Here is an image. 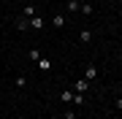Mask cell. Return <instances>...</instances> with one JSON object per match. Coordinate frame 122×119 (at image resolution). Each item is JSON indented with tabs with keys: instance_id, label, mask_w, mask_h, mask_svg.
I'll use <instances>...</instances> for the list:
<instances>
[{
	"instance_id": "3",
	"label": "cell",
	"mask_w": 122,
	"mask_h": 119,
	"mask_svg": "<svg viewBox=\"0 0 122 119\" xmlns=\"http://www.w3.org/2000/svg\"><path fill=\"white\" fill-rule=\"evenodd\" d=\"M52 24L57 27V30H62V27H65V16H60V14H57V16H52Z\"/></svg>"
},
{
	"instance_id": "7",
	"label": "cell",
	"mask_w": 122,
	"mask_h": 119,
	"mask_svg": "<svg viewBox=\"0 0 122 119\" xmlns=\"http://www.w3.org/2000/svg\"><path fill=\"white\" fill-rule=\"evenodd\" d=\"M79 41H81V43H90V41H92V33L90 30H81V33H79Z\"/></svg>"
},
{
	"instance_id": "8",
	"label": "cell",
	"mask_w": 122,
	"mask_h": 119,
	"mask_svg": "<svg viewBox=\"0 0 122 119\" xmlns=\"http://www.w3.org/2000/svg\"><path fill=\"white\" fill-rule=\"evenodd\" d=\"M38 68H41V71H44V73H46V71H52V62H49V60H44V57H41V60H38Z\"/></svg>"
},
{
	"instance_id": "10",
	"label": "cell",
	"mask_w": 122,
	"mask_h": 119,
	"mask_svg": "<svg viewBox=\"0 0 122 119\" xmlns=\"http://www.w3.org/2000/svg\"><path fill=\"white\" fill-rule=\"evenodd\" d=\"M79 8H81V3H79V0H68V11H71V14L79 11Z\"/></svg>"
},
{
	"instance_id": "2",
	"label": "cell",
	"mask_w": 122,
	"mask_h": 119,
	"mask_svg": "<svg viewBox=\"0 0 122 119\" xmlns=\"http://www.w3.org/2000/svg\"><path fill=\"white\" fill-rule=\"evenodd\" d=\"M87 87H90V81H87V79H81V81H76L73 92H81V95H84V92H87Z\"/></svg>"
},
{
	"instance_id": "9",
	"label": "cell",
	"mask_w": 122,
	"mask_h": 119,
	"mask_svg": "<svg viewBox=\"0 0 122 119\" xmlns=\"http://www.w3.org/2000/svg\"><path fill=\"white\" fill-rule=\"evenodd\" d=\"M14 84H16L19 89H25V87H27V76H16V79H14Z\"/></svg>"
},
{
	"instance_id": "5",
	"label": "cell",
	"mask_w": 122,
	"mask_h": 119,
	"mask_svg": "<svg viewBox=\"0 0 122 119\" xmlns=\"http://www.w3.org/2000/svg\"><path fill=\"white\" fill-rule=\"evenodd\" d=\"M16 30H19V33L30 30V19H19V22H16Z\"/></svg>"
},
{
	"instance_id": "12",
	"label": "cell",
	"mask_w": 122,
	"mask_h": 119,
	"mask_svg": "<svg viewBox=\"0 0 122 119\" xmlns=\"http://www.w3.org/2000/svg\"><path fill=\"white\" fill-rule=\"evenodd\" d=\"M22 14H25L27 19H33V16H35V8H33V5H25V11H22Z\"/></svg>"
},
{
	"instance_id": "15",
	"label": "cell",
	"mask_w": 122,
	"mask_h": 119,
	"mask_svg": "<svg viewBox=\"0 0 122 119\" xmlns=\"http://www.w3.org/2000/svg\"><path fill=\"white\" fill-rule=\"evenodd\" d=\"M73 119H81V116H73Z\"/></svg>"
},
{
	"instance_id": "11",
	"label": "cell",
	"mask_w": 122,
	"mask_h": 119,
	"mask_svg": "<svg viewBox=\"0 0 122 119\" xmlns=\"http://www.w3.org/2000/svg\"><path fill=\"white\" fill-rule=\"evenodd\" d=\"M79 11H81L84 16H90V14H92V3H81V8H79Z\"/></svg>"
},
{
	"instance_id": "1",
	"label": "cell",
	"mask_w": 122,
	"mask_h": 119,
	"mask_svg": "<svg viewBox=\"0 0 122 119\" xmlns=\"http://www.w3.org/2000/svg\"><path fill=\"white\" fill-rule=\"evenodd\" d=\"M84 79H87V81H95V79H98V68L92 65V62L87 65V71H84Z\"/></svg>"
},
{
	"instance_id": "14",
	"label": "cell",
	"mask_w": 122,
	"mask_h": 119,
	"mask_svg": "<svg viewBox=\"0 0 122 119\" xmlns=\"http://www.w3.org/2000/svg\"><path fill=\"white\" fill-rule=\"evenodd\" d=\"M114 106H117V108L122 111V97H117V100H114Z\"/></svg>"
},
{
	"instance_id": "6",
	"label": "cell",
	"mask_w": 122,
	"mask_h": 119,
	"mask_svg": "<svg viewBox=\"0 0 122 119\" xmlns=\"http://www.w3.org/2000/svg\"><path fill=\"white\" fill-rule=\"evenodd\" d=\"M30 27H33V30H41V27H44V19H41V16H33L30 19Z\"/></svg>"
},
{
	"instance_id": "13",
	"label": "cell",
	"mask_w": 122,
	"mask_h": 119,
	"mask_svg": "<svg viewBox=\"0 0 122 119\" xmlns=\"http://www.w3.org/2000/svg\"><path fill=\"white\" fill-rule=\"evenodd\" d=\"M27 54H30V60H35V62L41 60V52H38V49H30V52H27Z\"/></svg>"
},
{
	"instance_id": "4",
	"label": "cell",
	"mask_w": 122,
	"mask_h": 119,
	"mask_svg": "<svg viewBox=\"0 0 122 119\" xmlns=\"http://www.w3.org/2000/svg\"><path fill=\"white\" fill-rule=\"evenodd\" d=\"M60 100L62 103H73V92H71V89H62V92H60Z\"/></svg>"
}]
</instances>
